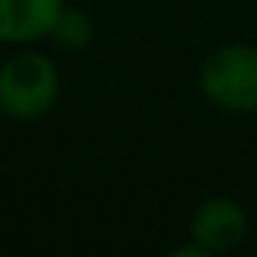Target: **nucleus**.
Here are the masks:
<instances>
[{
  "label": "nucleus",
  "instance_id": "f257e3e1",
  "mask_svg": "<svg viewBox=\"0 0 257 257\" xmlns=\"http://www.w3.org/2000/svg\"><path fill=\"white\" fill-rule=\"evenodd\" d=\"M61 94V76L49 55L25 49L0 64V112L10 121H40Z\"/></svg>",
  "mask_w": 257,
  "mask_h": 257
},
{
  "label": "nucleus",
  "instance_id": "f03ea898",
  "mask_svg": "<svg viewBox=\"0 0 257 257\" xmlns=\"http://www.w3.org/2000/svg\"><path fill=\"white\" fill-rule=\"evenodd\" d=\"M200 91L221 112H257V46L224 43L212 49L200 67Z\"/></svg>",
  "mask_w": 257,
  "mask_h": 257
},
{
  "label": "nucleus",
  "instance_id": "7ed1b4c3",
  "mask_svg": "<svg viewBox=\"0 0 257 257\" xmlns=\"http://www.w3.org/2000/svg\"><path fill=\"white\" fill-rule=\"evenodd\" d=\"M248 212L239 200L233 197H209L203 200L191 221H188V236L200 242L209 254H224L239 248L248 239Z\"/></svg>",
  "mask_w": 257,
  "mask_h": 257
},
{
  "label": "nucleus",
  "instance_id": "20e7f679",
  "mask_svg": "<svg viewBox=\"0 0 257 257\" xmlns=\"http://www.w3.org/2000/svg\"><path fill=\"white\" fill-rule=\"evenodd\" d=\"M64 0H0V43L28 46L52 34Z\"/></svg>",
  "mask_w": 257,
  "mask_h": 257
},
{
  "label": "nucleus",
  "instance_id": "39448f33",
  "mask_svg": "<svg viewBox=\"0 0 257 257\" xmlns=\"http://www.w3.org/2000/svg\"><path fill=\"white\" fill-rule=\"evenodd\" d=\"M91 34H94L91 19H88L82 10H76V7H64L49 37H52V43H55L58 49H64V52H82V49L91 43Z\"/></svg>",
  "mask_w": 257,
  "mask_h": 257
},
{
  "label": "nucleus",
  "instance_id": "423d86ee",
  "mask_svg": "<svg viewBox=\"0 0 257 257\" xmlns=\"http://www.w3.org/2000/svg\"><path fill=\"white\" fill-rule=\"evenodd\" d=\"M170 257H212L200 242H194L188 236V245H179V248H170Z\"/></svg>",
  "mask_w": 257,
  "mask_h": 257
}]
</instances>
